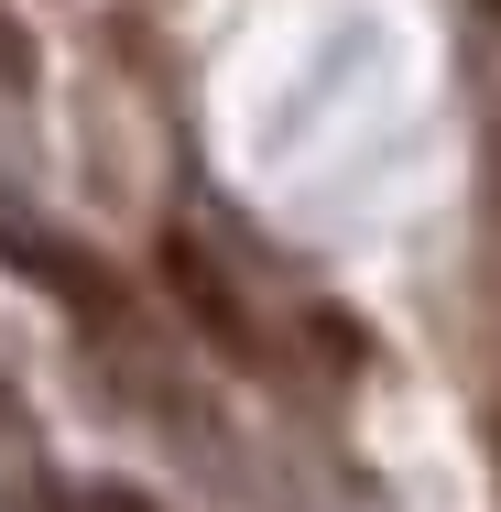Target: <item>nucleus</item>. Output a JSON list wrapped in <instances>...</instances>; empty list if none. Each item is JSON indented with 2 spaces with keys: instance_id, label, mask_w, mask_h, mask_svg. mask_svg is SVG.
Wrapping results in <instances>:
<instances>
[{
  "instance_id": "obj_3",
  "label": "nucleus",
  "mask_w": 501,
  "mask_h": 512,
  "mask_svg": "<svg viewBox=\"0 0 501 512\" xmlns=\"http://www.w3.org/2000/svg\"><path fill=\"white\" fill-rule=\"evenodd\" d=\"M316 338H327V360H360V316H338V306H316Z\"/></svg>"
},
{
  "instance_id": "obj_2",
  "label": "nucleus",
  "mask_w": 501,
  "mask_h": 512,
  "mask_svg": "<svg viewBox=\"0 0 501 512\" xmlns=\"http://www.w3.org/2000/svg\"><path fill=\"white\" fill-rule=\"evenodd\" d=\"M11 240H22V273H33V284H55L66 306H88V316H120V284H109L99 262H77L66 240H33V229H11Z\"/></svg>"
},
{
  "instance_id": "obj_4",
  "label": "nucleus",
  "mask_w": 501,
  "mask_h": 512,
  "mask_svg": "<svg viewBox=\"0 0 501 512\" xmlns=\"http://www.w3.org/2000/svg\"><path fill=\"white\" fill-rule=\"evenodd\" d=\"M88 512H153L142 491H88Z\"/></svg>"
},
{
  "instance_id": "obj_5",
  "label": "nucleus",
  "mask_w": 501,
  "mask_h": 512,
  "mask_svg": "<svg viewBox=\"0 0 501 512\" xmlns=\"http://www.w3.org/2000/svg\"><path fill=\"white\" fill-rule=\"evenodd\" d=\"M480 11H501V0H480Z\"/></svg>"
},
{
  "instance_id": "obj_1",
  "label": "nucleus",
  "mask_w": 501,
  "mask_h": 512,
  "mask_svg": "<svg viewBox=\"0 0 501 512\" xmlns=\"http://www.w3.org/2000/svg\"><path fill=\"white\" fill-rule=\"evenodd\" d=\"M153 262H164V295H175V316L197 327V338L218 349V360H229V371H251V360H262V338H251L240 295L218 284V262H207L197 240H175V229H164V251H153Z\"/></svg>"
}]
</instances>
